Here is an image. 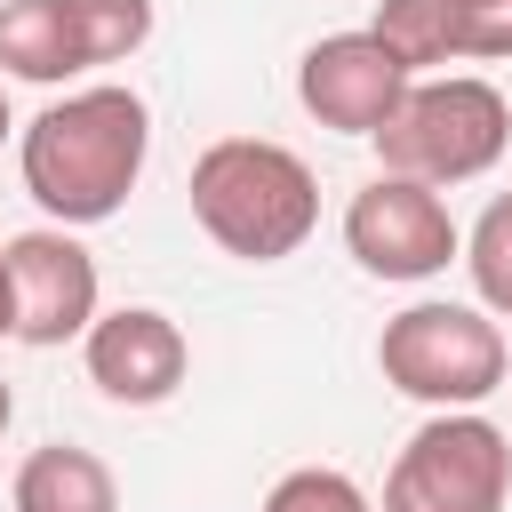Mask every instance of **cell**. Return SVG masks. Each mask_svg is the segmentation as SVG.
<instances>
[{
    "instance_id": "obj_1",
    "label": "cell",
    "mask_w": 512,
    "mask_h": 512,
    "mask_svg": "<svg viewBox=\"0 0 512 512\" xmlns=\"http://www.w3.org/2000/svg\"><path fill=\"white\" fill-rule=\"evenodd\" d=\"M144 160H152V112L128 80H88V88L56 96L48 112H32L24 136H16L24 192L64 232L120 216Z\"/></svg>"
},
{
    "instance_id": "obj_2",
    "label": "cell",
    "mask_w": 512,
    "mask_h": 512,
    "mask_svg": "<svg viewBox=\"0 0 512 512\" xmlns=\"http://www.w3.org/2000/svg\"><path fill=\"white\" fill-rule=\"evenodd\" d=\"M184 192H192V224L240 264H280L320 232V184L272 136H216L192 160Z\"/></svg>"
},
{
    "instance_id": "obj_3",
    "label": "cell",
    "mask_w": 512,
    "mask_h": 512,
    "mask_svg": "<svg viewBox=\"0 0 512 512\" xmlns=\"http://www.w3.org/2000/svg\"><path fill=\"white\" fill-rule=\"evenodd\" d=\"M504 144H512V104H504V88L480 80V72H432V80H416V88L400 96V112L384 120L376 160H384V176H416V184L448 192V184L488 176V168L504 160Z\"/></svg>"
},
{
    "instance_id": "obj_4",
    "label": "cell",
    "mask_w": 512,
    "mask_h": 512,
    "mask_svg": "<svg viewBox=\"0 0 512 512\" xmlns=\"http://www.w3.org/2000/svg\"><path fill=\"white\" fill-rule=\"evenodd\" d=\"M376 368H384V384L400 400H424L440 416V408H480L488 392H504L512 384V344H504L496 312L424 296V304L384 320Z\"/></svg>"
},
{
    "instance_id": "obj_5",
    "label": "cell",
    "mask_w": 512,
    "mask_h": 512,
    "mask_svg": "<svg viewBox=\"0 0 512 512\" xmlns=\"http://www.w3.org/2000/svg\"><path fill=\"white\" fill-rule=\"evenodd\" d=\"M504 504H512V440L480 408H440L400 440L376 512H504Z\"/></svg>"
},
{
    "instance_id": "obj_6",
    "label": "cell",
    "mask_w": 512,
    "mask_h": 512,
    "mask_svg": "<svg viewBox=\"0 0 512 512\" xmlns=\"http://www.w3.org/2000/svg\"><path fill=\"white\" fill-rule=\"evenodd\" d=\"M344 256L368 272V280H432L464 256V232L448 216V200L416 176H368L352 200H344Z\"/></svg>"
},
{
    "instance_id": "obj_7",
    "label": "cell",
    "mask_w": 512,
    "mask_h": 512,
    "mask_svg": "<svg viewBox=\"0 0 512 512\" xmlns=\"http://www.w3.org/2000/svg\"><path fill=\"white\" fill-rule=\"evenodd\" d=\"M8 256V288H16V344L32 352H56V344H80L96 320H104V280H96V256L64 232V224H32L16 240H0Z\"/></svg>"
},
{
    "instance_id": "obj_8",
    "label": "cell",
    "mask_w": 512,
    "mask_h": 512,
    "mask_svg": "<svg viewBox=\"0 0 512 512\" xmlns=\"http://www.w3.org/2000/svg\"><path fill=\"white\" fill-rule=\"evenodd\" d=\"M408 88H416L408 64H400L376 32H328V40H312L304 64H296V104H304L320 128L368 136V144L384 136V120L400 112Z\"/></svg>"
},
{
    "instance_id": "obj_9",
    "label": "cell",
    "mask_w": 512,
    "mask_h": 512,
    "mask_svg": "<svg viewBox=\"0 0 512 512\" xmlns=\"http://www.w3.org/2000/svg\"><path fill=\"white\" fill-rule=\"evenodd\" d=\"M80 360H88V384H96L104 400H120V408H160V400L184 384L192 344H184V328H176L160 304H120V312H104V320L80 336Z\"/></svg>"
},
{
    "instance_id": "obj_10",
    "label": "cell",
    "mask_w": 512,
    "mask_h": 512,
    "mask_svg": "<svg viewBox=\"0 0 512 512\" xmlns=\"http://www.w3.org/2000/svg\"><path fill=\"white\" fill-rule=\"evenodd\" d=\"M8 512H120V480L96 448H72V440H48L16 464L8 480Z\"/></svg>"
},
{
    "instance_id": "obj_11",
    "label": "cell",
    "mask_w": 512,
    "mask_h": 512,
    "mask_svg": "<svg viewBox=\"0 0 512 512\" xmlns=\"http://www.w3.org/2000/svg\"><path fill=\"white\" fill-rule=\"evenodd\" d=\"M0 72L32 80V88H64L80 80V48L64 24V0H0Z\"/></svg>"
},
{
    "instance_id": "obj_12",
    "label": "cell",
    "mask_w": 512,
    "mask_h": 512,
    "mask_svg": "<svg viewBox=\"0 0 512 512\" xmlns=\"http://www.w3.org/2000/svg\"><path fill=\"white\" fill-rule=\"evenodd\" d=\"M368 32L408 64V80H432L440 64H464V32H456L448 0H376Z\"/></svg>"
},
{
    "instance_id": "obj_13",
    "label": "cell",
    "mask_w": 512,
    "mask_h": 512,
    "mask_svg": "<svg viewBox=\"0 0 512 512\" xmlns=\"http://www.w3.org/2000/svg\"><path fill=\"white\" fill-rule=\"evenodd\" d=\"M64 24H72V48L80 64H128L144 40H152V0H64Z\"/></svg>"
},
{
    "instance_id": "obj_14",
    "label": "cell",
    "mask_w": 512,
    "mask_h": 512,
    "mask_svg": "<svg viewBox=\"0 0 512 512\" xmlns=\"http://www.w3.org/2000/svg\"><path fill=\"white\" fill-rule=\"evenodd\" d=\"M464 272H472L480 312L512 320V192H496V200L472 216V232H464Z\"/></svg>"
},
{
    "instance_id": "obj_15",
    "label": "cell",
    "mask_w": 512,
    "mask_h": 512,
    "mask_svg": "<svg viewBox=\"0 0 512 512\" xmlns=\"http://www.w3.org/2000/svg\"><path fill=\"white\" fill-rule=\"evenodd\" d=\"M264 512H376V496L336 464H296L264 488Z\"/></svg>"
},
{
    "instance_id": "obj_16",
    "label": "cell",
    "mask_w": 512,
    "mask_h": 512,
    "mask_svg": "<svg viewBox=\"0 0 512 512\" xmlns=\"http://www.w3.org/2000/svg\"><path fill=\"white\" fill-rule=\"evenodd\" d=\"M464 32V64H512V0H448Z\"/></svg>"
},
{
    "instance_id": "obj_17",
    "label": "cell",
    "mask_w": 512,
    "mask_h": 512,
    "mask_svg": "<svg viewBox=\"0 0 512 512\" xmlns=\"http://www.w3.org/2000/svg\"><path fill=\"white\" fill-rule=\"evenodd\" d=\"M0 336H16V288H8V256H0Z\"/></svg>"
},
{
    "instance_id": "obj_18",
    "label": "cell",
    "mask_w": 512,
    "mask_h": 512,
    "mask_svg": "<svg viewBox=\"0 0 512 512\" xmlns=\"http://www.w3.org/2000/svg\"><path fill=\"white\" fill-rule=\"evenodd\" d=\"M8 136H16V120H8V88H0V144H8Z\"/></svg>"
},
{
    "instance_id": "obj_19",
    "label": "cell",
    "mask_w": 512,
    "mask_h": 512,
    "mask_svg": "<svg viewBox=\"0 0 512 512\" xmlns=\"http://www.w3.org/2000/svg\"><path fill=\"white\" fill-rule=\"evenodd\" d=\"M8 416H16V400H8V384H0V432H8Z\"/></svg>"
}]
</instances>
